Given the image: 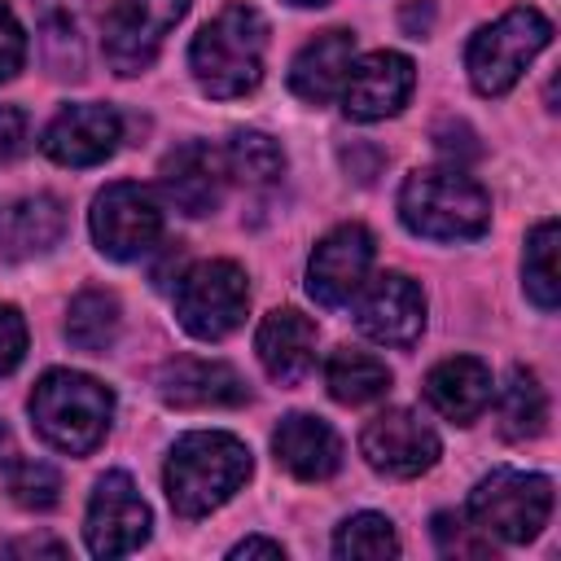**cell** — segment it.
I'll use <instances>...</instances> for the list:
<instances>
[{"instance_id":"cell-1","label":"cell","mask_w":561,"mask_h":561,"mask_svg":"<svg viewBox=\"0 0 561 561\" xmlns=\"http://www.w3.org/2000/svg\"><path fill=\"white\" fill-rule=\"evenodd\" d=\"M263 57H267V22L250 4H228L219 9L188 48V70L197 88L215 101H232L259 88L263 79Z\"/></svg>"},{"instance_id":"cell-2","label":"cell","mask_w":561,"mask_h":561,"mask_svg":"<svg viewBox=\"0 0 561 561\" xmlns=\"http://www.w3.org/2000/svg\"><path fill=\"white\" fill-rule=\"evenodd\" d=\"M250 478V447L224 430L184 434L162 469L167 500L180 517H206L224 500H232Z\"/></svg>"},{"instance_id":"cell-3","label":"cell","mask_w":561,"mask_h":561,"mask_svg":"<svg viewBox=\"0 0 561 561\" xmlns=\"http://www.w3.org/2000/svg\"><path fill=\"white\" fill-rule=\"evenodd\" d=\"M399 219L425 241H473L491 224V197L460 167H421L399 188Z\"/></svg>"},{"instance_id":"cell-4","label":"cell","mask_w":561,"mask_h":561,"mask_svg":"<svg viewBox=\"0 0 561 561\" xmlns=\"http://www.w3.org/2000/svg\"><path fill=\"white\" fill-rule=\"evenodd\" d=\"M114 416V394L105 381L75 373V368H48L31 390V421L39 438L66 456H88L105 443Z\"/></svg>"},{"instance_id":"cell-5","label":"cell","mask_w":561,"mask_h":561,"mask_svg":"<svg viewBox=\"0 0 561 561\" xmlns=\"http://www.w3.org/2000/svg\"><path fill=\"white\" fill-rule=\"evenodd\" d=\"M548 39H552V22L539 9L517 4L504 18L473 31L465 48V70L482 96H504L522 79V70L548 48Z\"/></svg>"},{"instance_id":"cell-6","label":"cell","mask_w":561,"mask_h":561,"mask_svg":"<svg viewBox=\"0 0 561 561\" xmlns=\"http://www.w3.org/2000/svg\"><path fill=\"white\" fill-rule=\"evenodd\" d=\"M465 517L486 535L504 543L535 539L552 517V478L522 473V469H495L469 491Z\"/></svg>"},{"instance_id":"cell-7","label":"cell","mask_w":561,"mask_h":561,"mask_svg":"<svg viewBox=\"0 0 561 561\" xmlns=\"http://www.w3.org/2000/svg\"><path fill=\"white\" fill-rule=\"evenodd\" d=\"M245 307H250V285L232 259L193 263L175 285V320L202 342L228 337L245 320Z\"/></svg>"},{"instance_id":"cell-8","label":"cell","mask_w":561,"mask_h":561,"mask_svg":"<svg viewBox=\"0 0 561 561\" xmlns=\"http://www.w3.org/2000/svg\"><path fill=\"white\" fill-rule=\"evenodd\" d=\"M92 237L96 250L127 263L158 245L162 237V206L158 197L136 180H114L92 202Z\"/></svg>"},{"instance_id":"cell-9","label":"cell","mask_w":561,"mask_h":561,"mask_svg":"<svg viewBox=\"0 0 561 561\" xmlns=\"http://www.w3.org/2000/svg\"><path fill=\"white\" fill-rule=\"evenodd\" d=\"M188 13V0H114L101 26L105 61L127 79L153 66L171 26Z\"/></svg>"},{"instance_id":"cell-10","label":"cell","mask_w":561,"mask_h":561,"mask_svg":"<svg viewBox=\"0 0 561 561\" xmlns=\"http://www.w3.org/2000/svg\"><path fill=\"white\" fill-rule=\"evenodd\" d=\"M373 254H377V241L364 224H342V228L324 232L307 263V294L329 311L346 307L368 285Z\"/></svg>"},{"instance_id":"cell-11","label":"cell","mask_w":561,"mask_h":561,"mask_svg":"<svg viewBox=\"0 0 561 561\" xmlns=\"http://www.w3.org/2000/svg\"><path fill=\"white\" fill-rule=\"evenodd\" d=\"M359 451L364 460L386 473V478H421L425 469L438 465L443 443L438 434L408 408H390L381 416H373L359 434Z\"/></svg>"},{"instance_id":"cell-12","label":"cell","mask_w":561,"mask_h":561,"mask_svg":"<svg viewBox=\"0 0 561 561\" xmlns=\"http://www.w3.org/2000/svg\"><path fill=\"white\" fill-rule=\"evenodd\" d=\"M88 552L92 557H127L149 539V504L140 500L136 482L114 469L96 482L88 500Z\"/></svg>"},{"instance_id":"cell-13","label":"cell","mask_w":561,"mask_h":561,"mask_svg":"<svg viewBox=\"0 0 561 561\" xmlns=\"http://www.w3.org/2000/svg\"><path fill=\"white\" fill-rule=\"evenodd\" d=\"M412 88H416V66L403 53L377 48V53L351 61L346 83H342V110L359 123H377V118L399 114L408 105Z\"/></svg>"},{"instance_id":"cell-14","label":"cell","mask_w":561,"mask_h":561,"mask_svg":"<svg viewBox=\"0 0 561 561\" xmlns=\"http://www.w3.org/2000/svg\"><path fill=\"white\" fill-rule=\"evenodd\" d=\"M355 324L364 337L381 342V346H412L425 329V294L412 276L403 272H381L359 307H355Z\"/></svg>"},{"instance_id":"cell-15","label":"cell","mask_w":561,"mask_h":561,"mask_svg":"<svg viewBox=\"0 0 561 561\" xmlns=\"http://www.w3.org/2000/svg\"><path fill=\"white\" fill-rule=\"evenodd\" d=\"M158 394L162 403L180 408V412H202V408H241L250 399L241 373L224 359H197V355H180L167 359L158 373Z\"/></svg>"},{"instance_id":"cell-16","label":"cell","mask_w":561,"mask_h":561,"mask_svg":"<svg viewBox=\"0 0 561 561\" xmlns=\"http://www.w3.org/2000/svg\"><path fill=\"white\" fill-rule=\"evenodd\" d=\"M123 140V123L110 105H66L44 127V153L61 167H96Z\"/></svg>"},{"instance_id":"cell-17","label":"cell","mask_w":561,"mask_h":561,"mask_svg":"<svg viewBox=\"0 0 561 561\" xmlns=\"http://www.w3.org/2000/svg\"><path fill=\"white\" fill-rule=\"evenodd\" d=\"M162 193L175 210L184 215H210L224 197V180H228V167H224V149H210L206 140H188L180 149H171L162 158Z\"/></svg>"},{"instance_id":"cell-18","label":"cell","mask_w":561,"mask_h":561,"mask_svg":"<svg viewBox=\"0 0 561 561\" xmlns=\"http://www.w3.org/2000/svg\"><path fill=\"white\" fill-rule=\"evenodd\" d=\"M254 351L272 381L294 386L316 364V324L294 307H276L263 316V324L254 333Z\"/></svg>"},{"instance_id":"cell-19","label":"cell","mask_w":561,"mask_h":561,"mask_svg":"<svg viewBox=\"0 0 561 561\" xmlns=\"http://www.w3.org/2000/svg\"><path fill=\"white\" fill-rule=\"evenodd\" d=\"M425 403L451 425H473L491 403V368L478 355L438 359L425 373Z\"/></svg>"},{"instance_id":"cell-20","label":"cell","mask_w":561,"mask_h":561,"mask_svg":"<svg viewBox=\"0 0 561 561\" xmlns=\"http://www.w3.org/2000/svg\"><path fill=\"white\" fill-rule=\"evenodd\" d=\"M272 451H276V465H285L302 482H324L342 465V438L333 434L329 421L307 416V412H289L276 425Z\"/></svg>"},{"instance_id":"cell-21","label":"cell","mask_w":561,"mask_h":561,"mask_svg":"<svg viewBox=\"0 0 561 561\" xmlns=\"http://www.w3.org/2000/svg\"><path fill=\"white\" fill-rule=\"evenodd\" d=\"M355 61V35L351 31H320L316 39H307L289 66V88L294 96H302L307 105H324L342 92L346 70Z\"/></svg>"},{"instance_id":"cell-22","label":"cell","mask_w":561,"mask_h":561,"mask_svg":"<svg viewBox=\"0 0 561 561\" xmlns=\"http://www.w3.org/2000/svg\"><path fill=\"white\" fill-rule=\"evenodd\" d=\"M66 232V206L53 193H31L0 206V254L4 259H35L53 250Z\"/></svg>"},{"instance_id":"cell-23","label":"cell","mask_w":561,"mask_h":561,"mask_svg":"<svg viewBox=\"0 0 561 561\" xmlns=\"http://www.w3.org/2000/svg\"><path fill=\"white\" fill-rule=\"evenodd\" d=\"M0 491L22 508H53L61 495V478L53 465L18 451L13 430L0 421Z\"/></svg>"},{"instance_id":"cell-24","label":"cell","mask_w":561,"mask_h":561,"mask_svg":"<svg viewBox=\"0 0 561 561\" xmlns=\"http://www.w3.org/2000/svg\"><path fill=\"white\" fill-rule=\"evenodd\" d=\"M324 386L337 403L346 408H364L373 399H381L390 390V368L386 359H377L373 351H359V346H337L324 364Z\"/></svg>"},{"instance_id":"cell-25","label":"cell","mask_w":561,"mask_h":561,"mask_svg":"<svg viewBox=\"0 0 561 561\" xmlns=\"http://www.w3.org/2000/svg\"><path fill=\"white\" fill-rule=\"evenodd\" d=\"M543 425H548V394L535 368L513 364L500 386V434L513 443H526V438H539Z\"/></svg>"},{"instance_id":"cell-26","label":"cell","mask_w":561,"mask_h":561,"mask_svg":"<svg viewBox=\"0 0 561 561\" xmlns=\"http://www.w3.org/2000/svg\"><path fill=\"white\" fill-rule=\"evenodd\" d=\"M118 298L110 289H83L70 298V311H66V337L88 351V355H105L118 337Z\"/></svg>"},{"instance_id":"cell-27","label":"cell","mask_w":561,"mask_h":561,"mask_svg":"<svg viewBox=\"0 0 561 561\" xmlns=\"http://www.w3.org/2000/svg\"><path fill=\"white\" fill-rule=\"evenodd\" d=\"M557 241H561V224L557 219H539L526 237V259H522V280H526V298L539 311H557L561 302V272H557Z\"/></svg>"},{"instance_id":"cell-28","label":"cell","mask_w":561,"mask_h":561,"mask_svg":"<svg viewBox=\"0 0 561 561\" xmlns=\"http://www.w3.org/2000/svg\"><path fill=\"white\" fill-rule=\"evenodd\" d=\"M224 167L232 180L241 184H272L280 171H285V153L272 136L263 131H237L224 149Z\"/></svg>"},{"instance_id":"cell-29","label":"cell","mask_w":561,"mask_h":561,"mask_svg":"<svg viewBox=\"0 0 561 561\" xmlns=\"http://www.w3.org/2000/svg\"><path fill=\"white\" fill-rule=\"evenodd\" d=\"M333 552L337 557H359V561H381V557H394L399 552V535H394V522L381 517V513H355L337 526L333 535Z\"/></svg>"},{"instance_id":"cell-30","label":"cell","mask_w":561,"mask_h":561,"mask_svg":"<svg viewBox=\"0 0 561 561\" xmlns=\"http://www.w3.org/2000/svg\"><path fill=\"white\" fill-rule=\"evenodd\" d=\"M434 543L443 557H486L491 539L460 513H434Z\"/></svg>"},{"instance_id":"cell-31","label":"cell","mask_w":561,"mask_h":561,"mask_svg":"<svg viewBox=\"0 0 561 561\" xmlns=\"http://www.w3.org/2000/svg\"><path fill=\"white\" fill-rule=\"evenodd\" d=\"M26 355V320L13 302H0V377H9Z\"/></svg>"},{"instance_id":"cell-32","label":"cell","mask_w":561,"mask_h":561,"mask_svg":"<svg viewBox=\"0 0 561 561\" xmlns=\"http://www.w3.org/2000/svg\"><path fill=\"white\" fill-rule=\"evenodd\" d=\"M22 61H26V35H22L13 9L0 0V83L13 79L22 70Z\"/></svg>"},{"instance_id":"cell-33","label":"cell","mask_w":561,"mask_h":561,"mask_svg":"<svg viewBox=\"0 0 561 561\" xmlns=\"http://www.w3.org/2000/svg\"><path fill=\"white\" fill-rule=\"evenodd\" d=\"M26 149V114L18 105H0V162L22 158Z\"/></svg>"},{"instance_id":"cell-34","label":"cell","mask_w":561,"mask_h":561,"mask_svg":"<svg viewBox=\"0 0 561 561\" xmlns=\"http://www.w3.org/2000/svg\"><path fill=\"white\" fill-rule=\"evenodd\" d=\"M228 557H272V561H280V557H285V548H280L276 539H259V535H250V539L232 543V552H228Z\"/></svg>"},{"instance_id":"cell-35","label":"cell","mask_w":561,"mask_h":561,"mask_svg":"<svg viewBox=\"0 0 561 561\" xmlns=\"http://www.w3.org/2000/svg\"><path fill=\"white\" fill-rule=\"evenodd\" d=\"M289 4H298V9H311V4H324V0H289Z\"/></svg>"}]
</instances>
